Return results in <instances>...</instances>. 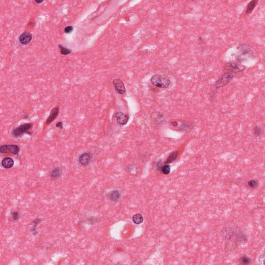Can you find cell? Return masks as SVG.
I'll return each mask as SVG.
<instances>
[{"mask_svg":"<svg viewBox=\"0 0 265 265\" xmlns=\"http://www.w3.org/2000/svg\"><path fill=\"white\" fill-rule=\"evenodd\" d=\"M12 218H13V220H17L19 218L18 213L17 212H13L12 214Z\"/></svg>","mask_w":265,"mask_h":265,"instance_id":"cell-24","label":"cell"},{"mask_svg":"<svg viewBox=\"0 0 265 265\" xmlns=\"http://www.w3.org/2000/svg\"><path fill=\"white\" fill-rule=\"evenodd\" d=\"M59 48L60 49L61 54L62 55H68L70 54L71 53V49H69L65 47L62 45H59Z\"/></svg>","mask_w":265,"mask_h":265,"instance_id":"cell-18","label":"cell"},{"mask_svg":"<svg viewBox=\"0 0 265 265\" xmlns=\"http://www.w3.org/2000/svg\"><path fill=\"white\" fill-rule=\"evenodd\" d=\"M59 113V107L58 106H55L53 108V109L51 110L50 115L48 118L46 120V125H49L53 121L57 118Z\"/></svg>","mask_w":265,"mask_h":265,"instance_id":"cell-10","label":"cell"},{"mask_svg":"<svg viewBox=\"0 0 265 265\" xmlns=\"http://www.w3.org/2000/svg\"><path fill=\"white\" fill-rule=\"evenodd\" d=\"M73 30V26H67L65 28V29L64 30V32L66 34H69V33H71V32H72Z\"/></svg>","mask_w":265,"mask_h":265,"instance_id":"cell-23","label":"cell"},{"mask_svg":"<svg viewBox=\"0 0 265 265\" xmlns=\"http://www.w3.org/2000/svg\"><path fill=\"white\" fill-rule=\"evenodd\" d=\"M32 39H33L32 34L27 32L22 33L19 37V42H20L22 45H28L31 42Z\"/></svg>","mask_w":265,"mask_h":265,"instance_id":"cell-9","label":"cell"},{"mask_svg":"<svg viewBox=\"0 0 265 265\" xmlns=\"http://www.w3.org/2000/svg\"><path fill=\"white\" fill-rule=\"evenodd\" d=\"M33 126V124L32 123L22 124L14 129L12 131V134L15 137H19L24 133H28L29 130H30Z\"/></svg>","mask_w":265,"mask_h":265,"instance_id":"cell-3","label":"cell"},{"mask_svg":"<svg viewBox=\"0 0 265 265\" xmlns=\"http://www.w3.org/2000/svg\"><path fill=\"white\" fill-rule=\"evenodd\" d=\"M132 220L135 224L138 225L142 223L144 220V218L141 214L137 213L133 215L132 218Z\"/></svg>","mask_w":265,"mask_h":265,"instance_id":"cell-16","label":"cell"},{"mask_svg":"<svg viewBox=\"0 0 265 265\" xmlns=\"http://www.w3.org/2000/svg\"><path fill=\"white\" fill-rule=\"evenodd\" d=\"M227 67L228 68V71L232 73H240L244 70V66L241 65L239 62H229L227 65Z\"/></svg>","mask_w":265,"mask_h":265,"instance_id":"cell-5","label":"cell"},{"mask_svg":"<svg viewBox=\"0 0 265 265\" xmlns=\"http://www.w3.org/2000/svg\"><path fill=\"white\" fill-rule=\"evenodd\" d=\"M150 81L154 86L160 88H167L171 84L168 77L161 74H155L151 78Z\"/></svg>","mask_w":265,"mask_h":265,"instance_id":"cell-1","label":"cell"},{"mask_svg":"<svg viewBox=\"0 0 265 265\" xmlns=\"http://www.w3.org/2000/svg\"><path fill=\"white\" fill-rule=\"evenodd\" d=\"M44 2V1H35V3H37V4H40V3H42Z\"/></svg>","mask_w":265,"mask_h":265,"instance_id":"cell-27","label":"cell"},{"mask_svg":"<svg viewBox=\"0 0 265 265\" xmlns=\"http://www.w3.org/2000/svg\"><path fill=\"white\" fill-rule=\"evenodd\" d=\"M240 261L241 262V264L243 265H249L251 262V260L250 259V258L245 255L242 256L240 260Z\"/></svg>","mask_w":265,"mask_h":265,"instance_id":"cell-21","label":"cell"},{"mask_svg":"<svg viewBox=\"0 0 265 265\" xmlns=\"http://www.w3.org/2000/svg\"><path fill=\"white\" fill-rule=\"evenodd\" d=\"M178 154V151H174V152L171 153L170 155L168 156L167 159L166 160V164H168L173 163L177 158Z\"/></svg>","mask_w":265,"mask_h":265,"instance_id":"cell-15","label":"cell"},{"mask_svg":"<svg viewBox=\"0 0 265 265\" xmlns=\"http://www.w3.org/2000/svg\"><path fill=\"white\" fill-rule=\"evenodd\" d=\"M171 125L173 126H178V122L177 121H173L171 122Z\"/></svg>","mask_w":265,"mask_h":265,"instance_id":"cell-26","label":"cell"},{"mask_svg":"<svg viewBox=\"0 0 265 265\" xmlns=\"http://www.w3.org/2000/svg\"><path fill=\"white\" fill-rule=\"evenodd\" d=\"M20 151V148L17 144H3L0 147V152L1 153H10L14 155H18Z\"/></svg>","mask_w":265,"mask_h":265,"instance_id":"cell-4","label":"cell"},{"mask_svg":"<svg viewBox=\"0 0 265 265\" xmlns=\"http://www.w3.org/2000/svg\"><path fill=\"white\" fill-rule=\"evenodd\" d=\"M253 133L255 136H260L262 134V129L260 126H255L253 129Z\"/></svg>","mask_w":265,"mask_h":265,"instance_id":"cell-19","label":"cell"},{"mask_svg":"<svg viewBox=\"0 0 265 265\" xmlns=\"http://www.w3.org/2000/svg\"><path fill=\"white\" fill-rule=\"evenodd\" d=\"M55 126H56L57 127H58V128H59L60 129H63V123H62V122H58V123H57L56 124H55Z\"/></svg>","mask_w":265,"mask_h":265,"instance_id":"cell-25","label":"cell"},{"mask_svg":"<svg viewBox=\"0 0 265 265\" xmlns=\"http://www.w3.org/2000/svg\"><path fill=\"white\" fill-rule=\"evenodd\" d=\"M257 3H258V1L257 0H252L248 3L247 7H246V10H245L246 15H249V14L252 13V11L254 9L255 7L257 5Z\"/></svg>","mask_w":265,"mask_h":265,"instance_id":"cell-13","label":"cell"},{"mask_svg":"<svg viewBox=\"0 0 265 265\" xmlns=\"http://www.w3.org/2000/svg\"><path fill=\"white\" fill-rule=\"evenodd\" d=\"M223 231H222V233L223 234V236L226 237H227V239H229V237L231 238V236L233 237V234H234V232L233 231L232 229L231 228H229V227H227L226 229H223Z\"/></svg>","mask_w":265,"mask_h":265,"instance_id":"cell-17","label":"cell"},{"mask_svg":"<svg viewBox=\"0 0 265 265\" xmlns=\"http://www.w3.org/2000/svg\"><path fill=\"white\" fill-rule=\"evenodd\" d=\"M258 185H259V182H258V181L256 179L249 180L247 182L248 186L250 188H252V189L256 188L257 186H258Z\"/></svg>","mask_w":265,"mask_h":265,"instance_id":"cell-20","label":"cell"},{"mask_svg":"<svg viewBox=\"0 0 265 265\" xmlns=\"http://www.w3.org/2000/svg\"><path fill=\"white\" fill-rule=\"evenodd\" d=\"M62 172L60 168L59 167H55L52 170L50 173L51 178L55 179L59 178L61 176Z\"/></svg>","mask_w":265,"mask_h":265,"instance_id":"cell-14","label":"cell"},{"mask_svg":"<svg viewBox=\"0 0 265 265\" xmlns=\"http://www.w3.org/2000/svg\"><path fill=\"white\" fill-rule=\"evenodd\" d=\"M234 77L235 74L229 71H226L218 77L215 82L214 87L216 89H220L225 87L234 79Z\"/></svg>","mask_w":265,"mask_h":265,"instance_id":"cell-2","label":"cell"},{"mask_svg":"<svg viewBox=\"0 0 265 265\" xmlns=\"http://www.w3.org/2000/svg\"><path fill=\"white\" fill-rule=\"evenodd\" d=\"M2 165L6 169H10L12 168L14 165V161L13 159L11 158H3L2 160Z\"/></svg>","mask_w":265,"mask_h":265,"instance_id":"cell-12","label":"cell"},{"mask_svg":"<svg viewBox=\"0 0 265 265\" xmlns=\"http://www.w3.org/2000/svg\"><path fill=\"white\" fill-rule=\"evenodd\" d=\"M113 85L115 89L116 92L119 94H123L125 92V88L123 82L119 78L114 79L113 80Z\"/></svg>","mask_w":265,"mask_h":265,"instance_id":"cell-8","label":"cell"},{"mask_svg":"<svg viewBox=\"0 0 265 265\" xmlns=\"http://www.w3.org/2000/svg\"><path fill=\"white\" fill-rule=\"evenodd\" d=\"M121 197V193L118 190H113L108 194V198L111 202H117Z\"/></svg>","mask_w":265,"mask_h":265,"instance_id":"cell-11","label":"cell"},{"mask_svg":"<svg viewBox=\"0 0 265 265\" xmlns=\"http://www.w3.org/2000/svg\"><path fill=\"white\" fill-rule=\"evenodd\" d=\"M92 160V155L90 152H84L80 155L79 163L80 165L86 167L89 165Z\"/></svg>","mask_w":265,"mask_h":265,"instance_id":"cell-7","label":"cell"},{"mask_svg":"<svg viewBox=\"0 0 265 265\" xmlns=\"http://www.w3.org/2000/svg\"><path fill=\"white\" fill-rule=\"evenodd\" d=\"M162 171L164 175H168L171 173V167L168 164L163 166L162 168Z\"/></svg>","mask_w":265,"mask_h":265,"instance_id":"cell-22","label":"cell"},{"mask_svg":"<svg viewBox=\"0 0 265 265\" xmlns=\"http://www.w3.org/2000/svg\"><path fill=\"white\" fill-rule=\"evenodd\" d=\"M114 117L116 119L117 122L118 124L121 125H124L127 123L129 119V116L127 115L120 111L116 113L115 114Z\"/></svg>","mask_w":265,"mask_h":265,"instance_id":"cell-6","label":"cell"}]
</instances>
